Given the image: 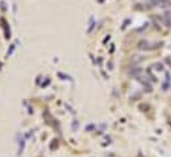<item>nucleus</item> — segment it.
I'll return each instance as SVG.
<instances>
[{"mask_svg":"<svg viewBox=\"0 0 171 157\" xmlns=\"http://www.w3.org/2000/svg\"><path fill=\"white\" fill-rule=\"evenodd\" d=\"M139 48H140V49L149 51V49H151V48H154V47H152V44H150L149 41H144V40H143V41H140V43H139Z\"/></svg>","mask_w":171,"mask_h":157,"instance_id":"obj_2","label":"nucleus"},{"mask_svg":"<svg viewBox=\"0 0 171 157\" xmlns=\"http://www.w3.org/2000/svg\"><path fill=\"white\" fill-rule=\"evenodd\" d=\"M151 3L156 4V6L162 7V8H168V7L171 6L170 0H151Z\"/></svg>","mask_w":171,"mask_h":157,"instance_id":"obj_1","label":"nucleus"}]
</instances>
